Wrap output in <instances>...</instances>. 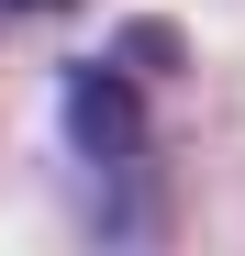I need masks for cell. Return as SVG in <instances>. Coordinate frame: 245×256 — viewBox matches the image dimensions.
<instances>
[{
    "label": "cell",
    "instance_id": "3957f363",
    "mask_svg": "<svg viewBox=\"0 0 245 256\" xmlns=\"http://www.w3.org/2000/svg\"><path fill=\"white\" fill-rule=\"evenodd\" d=\"M0 12H67V0H0Z\"/></svg>",
    "mask_w": 245,
    "mask_h": 256
},
{
    "label": "cell",
    "instance_id": "6da1fadb",
    "mask_svg": "<svg viewBox=\"0 0 245 256\" xmlns=\"http://www.w3.org/2000/svg\"><path fill=\"white\" fill-rule=\"evenodd\" d=\"M67 145L90 167H134L145 156V78L122 56H78L67 67Z\"/></svg>",
    "mask_w": 245,
    "mask_h": 256
},
{
    "label": "cell",
    "instance_id": "7a4b0ae2",
    "mask_svg": "<svg viewBox=\"0 0 245 256\" xmlns=\"http://www.w3.org/2000/svg\"><path fill=\"white\" fill-rule=\"evenodd\" d=\"M112 56L134 67V78H168V67H178V34H168V22H122V34H112Z\"/></svg>",
    "mask_w": 245,
    "mask_h": 256
}]
</instances>
